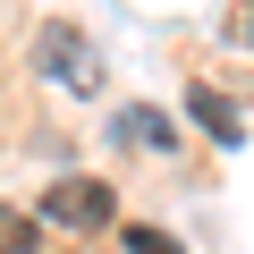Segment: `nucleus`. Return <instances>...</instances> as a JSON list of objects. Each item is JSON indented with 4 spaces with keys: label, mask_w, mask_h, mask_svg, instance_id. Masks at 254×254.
I'll return each instance as SVG.
<instances>
[{
    "label": "nucleus",
    "mask_w": 254,
    "mask_h": 254,
    "mask_svg": "<svg viewBox=\"0 0 254 254\" xmlns=\"http://www.w3.org/2000/svg\"><path fill=\"white\" fill-rule=\"evenodd\" d=\"M34 68H43L51 85H68V93H102V76H110L85 26H43V34H34Z\"/></svg>",
    "instance_id": "obj_1"
},
{
    "label": "nucleus",
    "mask_w": 254,
    "mask_h": 254,
    "mask_svg": "<svg viewBox=\"0 0 254 254\" xmlns=\"http://www.w3.org/2000/svg\"><path fill=\"white\" fill-rule=\"evenodd\" d=\"M43 220H60V229H119V195L102 178H60L43 195Z\"/></svg>",
    "instance_id": "obj_2"
},
{
    "label": "nucleus",
    "mask_w": 254,
    "mask_h": 254,
    "mask_svg": "<svg viewBox=\"0 0 254 254\" xmlns=\"http://www.w3.org/2000/svg\"><path fill=\"white\" fill-rule=\"evenodd\" d=\"M187 110H195V127H203L212 144H246V119H237V110H229L212 85H195V93H187Z\"/></svg>",
    "instance_id": "obj_3"
},
{
    "label": "nucleus",
    "mask_w": 254,
    "mask_h": 254,
    "mask_svg": "<svg viewBox=\"0 0 254 254\" xmlns=\"http://www.w3.org/2000/svg\"><path fill=\"white\" fill-rule=\"evenodd\" d=\"M119 136H127V144H153V153H170V119H161V110H119Z\"/></svg>",
    "instance_id": "obj_4"
},
{
    "label": "nucleus",
    "mask_w": 254,
    "mask_h": 254,
    "mask_svg": "<svg viewBox=\"0 0 254 254\" xmlns=\"http://www.w3.org/2000/svg\"><path fill=\"white\" fill-rule=\"evenodd\" d=\"M34 212H9V203H0V254H34Z\"/></svg>",
    "instance_id": "obj_5"
},
{
    "label": "nucleus",
    "mask_w": 254,
    "mask_h": 254,
    "mask_svg": "<svg viewBox=\"0 0 254 254\" xmlns=\"http://www.w3.org/2000/svg\"><path fill=\"white\" fill-rule=\"evenodd\" d=\"M119 237H127V254H187V246H170V237L144 229V220H136V229H119Z\"/></svg>",
    "instance_id": "obj_6"
},
{
    "label": "nucleus",
    "mask_w": 254,
    "mask_h": 254,
    "mask_svg": "<svg viewBox=\"0 0 254 254\" xmlns=\"http://www.w3.org/2000/svg\"><path fill=\"white\" fill-rule=\"evenodd\" d=\"M246 26H254V17H246Z\"/></svg>",
    "instance_id": "obj_7"
}]
</instances>
